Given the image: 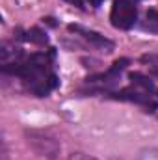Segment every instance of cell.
I'll use <instances>...</instances> for the list:
<instances>
[{
    "mask_svg": "<svg viewBox=\"0 0 158 160\" xmlns=\"http://www.w3.org/2000/svg\"><path fill=\"white\" fill-rule=\"evenodd\" d=\"M130 80H132V84H136V86H141V88H145V89H153L151 78L143 77L141 73H130Z\"/></svg>",
    "mask_w": 158,
    "mask_h": 160,
    "instance_id": "obj_6",
    "label": "cell"
},
{
    "mask_svg": "<svg viewBox=\"0 0 158 160\" xmlns=\"http://www.w3.org/2000/svg\"><path fill=\"white\" fill-rule=\"evenodd\" d=\"M145 28L158 34V9H149L145 15Z\"/></svg>",
    "mask_w": 158,
    "mask_h": 160,
    "instance_id": "obj_5",
    "label": "cell"
},
{
    "mask_svg": "<svg viewBox=\"0 0 158 160\" xmlns=\"http://www.w3.org/2000/svg\"><path fill=\"white\" fill-rule=\"evenodd\" d=\"M69 160H97V158H93L91 155H86V153L77 151V153H71L69 155Z\"/></svg>",
    "mask_w": 158,
    "mask_h": 160,
    "instance_id": "obj_8",
    "label": "cell"
},
{
    "mask_svg": "<svg viewBox=\"0 0 158 160\" xmlns=\"http://www.w3.org/2000/svg\"><path fill=\"white\" fill-rule=\"evenodd\" d=\"M26 142L37 155L47 157V158H56L62 149L60 142L45 130H36V128L26 130Z\"/></svg>",
    "mask_w": 158,
    "mask_h": 160,
    "instance_id": "obj_3",
    "label": "cell"
},
{
    "mask_svg": "<svg viewBox=\"0 0 158 160\" xmlns=\"http://www.w3.org/2000/svg\"><path fill=\"white\" fill-rule=\"evenodd\" d=\"M138 160H158V147H145L140 151Z\"/></svg>",
    "mask_w": 158,
    "mask_h": 160,
    "instance_id": "obj_7",
    "label": "cell"
},
{
    "mask_svg": "<svg viewBox=\"0 0 158 160\" xmlns=\"http://www.w3.org/2000/svg\"><path fill=\"white\" fill-rule=\"evenodd\" d=\"M138 0H114L110 9V22L114 28L130 30L138 21Z\"/></svg>",
    "mask_w": 158,
    "mask_h": 160,
    "instance_id": "obj_2",
    "label": "cell"
},
{
    "mask_svg": "<svg viewBox=\"0 0 158 160\" xmlns=\"http://www.w3.org/2000/svg\"><path fill=\"white\" fill-rule=\"evenodd\" d=\"M65 2L75 6V8H78V9H84V0H65Z\"/></svg>",
    "mask_w": 158,
    "mask_h": 160,
    "instance_id": "obj_9",
    "label": "cell"
},
{
    "mask_svg": "<svg viewBox=\"0 0 158 160\" xmlns=\"http://www.w3.org/2000/svg\"><path fill=\"white\" fill-rule=\"evenodd\" d=\"M69 30L75 32L77 36H80L82 39H86L91 47L99 48V50H104V52H110L114 50V41H110L108 38H104L102 34L95 32V30H89V28H84L80 24H69Z\"/></svg>",
    "mask_w": 158,
    "mask_h": 160,
    "instance_id": "obj_4",
    "label": "cell"
},
{
    "mask_svg": "<svg viewBox=\"0 0 158 160\" xmlns=\"http://www.w3.org/2000/svg\"><path fill=\"white\" fill-rule=\"evenodd\" d=\"M89 2V6H93V8H99L101 4H102V0H87Z\"/></svg>",
    "mask_w": 158,
    "mask_h": 160,
    "instance_id": "obj_10",
    "label": "cell"
},
{
    "mask_svg": "<svg viewBox=\"0 0 158 160\" xmlns=\"http://www.w3.org/2000/svg\"><path fill=\"white\" fill-rule=\"evenodd\" d=\"M50 62H52V54L47 56L45 52H41L22 62H15L11 65L4 63V73H11L19 77L30 93L37 97H47L58 86V77L50 69Z\"/></svg>",
    "mask_w": 158,
    "mask_h": 160,
    "instance_id": "obj_1",
    "label": "cell"
}]
</instances>
